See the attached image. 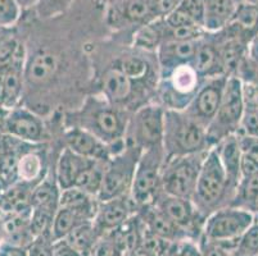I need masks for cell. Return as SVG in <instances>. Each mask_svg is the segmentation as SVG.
<instances>
[{
	"label": "cell",
	"instance_id": "cell-1",
	"mask_svg": "<svg viewBox=\"0 0 258 256\" xmlns=\"http://www.w3.org/2000/svg\"><path fill=\"white\" fill-rule=\"evenodd\" d=\"M71 127L85 130L109 145L113 150L116 145H125L126 132L128 128L127 116L123 110L114 107L107 99L89 98L80 110L69 116ZM114 155V150H113Z\"/></svg>",
	"mask_w": 258,
	"mask_h": 256
},
{
	"label": "cell",
	"instance_id": "cell-2",
	"mask_svg": "<svg viewBox=\"0 0 258 256\" xmlns=\"http://www.w3.org/2000/svg\"><path fill=\"white\" fill-rule=\"evenodd\" d=\"M210 145L207 130L201 123L190 118L184 110H165V124H163L165 160L207 151L210 150L207 149Z\"/></svg>",
	"mask_w": 258,
	"mask_h": 256
},
{
	"label": "cell",
	"instance_id": "cell-3",
	"mask_svg": "<svg viewBox=\"0 0 258 256\" xmlns=\"http://www.w3.org/2000/svg\"><path fill=\"white\" fill-rule=\"evenodd\" d=\"M230 192L235 196L236 189L229 182L217 149L213 147L208 150L205 161L202 164L191 201L199 214L207 219L213 211L221 209L220 206L224 204V197Z\"/></svg>",
	"mask_w": 258,
	"mask_h": 256
},
{
	"label": "cell",
	"instance_id": "cell-4",
	"mask_svg": "<svg viewBox=\"0 0 258 256\" xmlns=\"http://www.w3.org/2000/svg\"><path fill=\"white\" fill-rule=\"evenodd\" d=\"M254 223V215L249 210L227 205L208 215L203 225L201 238L207 239L233 252L238 247L244 232Z\"/></svg>",
	"mask_w": 258,
	"mask_h": 256
},
{
	"label": "cell",
	"instance_id": "cell-5",
	"mask_svg": "<svg viewBox=\"0 0 258 256\" xmlns=\"http://www.w3.org/2000/svg\"><path fill=\"white\" fill-rule=\"evenodd\" d=\"M244 109L243 83L236 76L229 77L219 112L207 128V137L211 145L219 144L227 136L239 132Z\"/></svg>",
	"mask_w": 258,
	"mask_h": 256
},
{
	"label": "cell",
	"instance_id": "cell-6",
	"mask_svg": "<svg viewBox=\"0 0 258 256\" xmlns=\"http://www.w3.org/2000/svg\"><path fill=\"white\" fill-rule=\"evenodd\" d=\"M142 152L140 147L126 142L125 149L109 159L105 164L103 186L98 195L99 203L128 195Z\"/></svg>",
	"mask_w": 258,
	"mask_h": 256
},
{
	"label": "cell",
	"instance_id": "cell-7",
	"mask_svg": "<svg viewBox=\"0 0 258 256\" xmlns=\"http://www.w3.org/2000/svg\"><path fill=\"white\" fill-rule=\"evenodd\" d=\"M207 151L177 156L163 161L162 166V191L177 197H193L202 164Z\"/></svg>",
	"mask_w": 258,
	"mask_h": 256
},
{
	"label": "cell",
	"instance_id": "cell-8",
	"mask_svg": "<svg viewBox=\"0 0 258 256\" xmlns=\"http://www.w3.org/2000/svg\"><path fill=\"white\" fill-rule=\"evenodd\" d=\"M163 160V147H152L144 150L140 155L130 191L134 204L139 208L153 204L154 199L162 190Z\"/></svg>",
	"mask_w": 258,
	"mask_h": 256
},
{
	"label": "cell",
	"instance_id": "cell-9",
	"mask_svg": "<svg viewBox=\"0 0 258 256\" xmlns=\"http://www.w3.org/2000/svg\"><path fill=\"white\" fill-rule=\"evenodd\" d=\"M163 124L165 109L158 105L140 108L128 123L131 137L126 138V142L140 147L143 151L152 147H163Z\"/></svg>",
	"mask_w": 258,
	"mask_h": 256
},
{
	"label": "cell",
	"instance_id": "cell-10",
	"mask_svg": "<svg viewBox=\"0 0 258 256\" xmlns=\"http://www.w3.org/2000/svg\"><path fill=\"white\" fill-rule=\"evenodd\" d=\"M153 205L167 215L176 225L186 232L189 239L198 242L203 232L206 219L199 214L190 199L168 195L161 190L154 199Z\"/></svg>",
	"mask_w": 258,
	"mask_h": 256
},
{
	"label": "cell",
	"instance_id": "cell-11",
	"mask_svg": "<svg viewBox=\"0 0 258 256\" xmlns=\"http://www.w3.org/2000/svg\"><path fill=\"white\" fill-rule=\"evenodd\" d=\"M227 78V76L207 78L206 83L198 89L193 100L184 110L190 118L201 123L206 130L219 112Z\"/></svg>",
	"mask_w": 258,
	"mask_h": 256
},
{
	"label": "cell",
	"instance_id": "cell-12",
	"mask_svg": "<svg viewBox=\"0 0 258 256\" xmlns=\"http://www.w3.org/2000/svg\"><path fill=\"white\" fill-rule=\"evenodd\" d=\"M107 22L112 28L137 27L158 20L152 0H113L107 4Z\"/></svg>",
	"mask_w": 258,
	"mask_h": 256
},
{
	"label": "cell",
	"instance_id": "cell-13",
	"mask_svg": "<svg viewBox=\"0 0 258 256\" xmlns=\"http://www.w3.org/2000/svg\"><path fill=\"white\" fill-rule=\"evenodd\" d=\"M3 135L30 144L41 142L46 137L43 121L27 107L7 110L3 122Z\"/></svg>",
	"mask_w": 258,
	"mask_h": 256
},
{
	"label": "cell",
	"instance_id": "cell-14",
	"mask_svg": "<svg viewBox=\"0 0 258 256\" xmlns=\"http://www.w3.org/2000/svg\"><path fill=\"white\" fill-rule=\"evenodd\" d=\"M137 205L128 195L114 197L111 200L100 201L98 205L97 214L94 217L93 224L97 229L98 234H108L122 225L128 218L133 217L134 209Z\"/></svg>",
	"mask_w": 258,
	"mask_h": 256
},
{
	"label": "cell",
	"instance_id": "cell-15",
	"mask_svg": "<svg viewBox=\"0 0 258 256\" xmlns=\"http://www.w3.org/2000/svg\"><path fill=\"white\" fill-rule=\"evenodd\" d=\"M58 68H59V59L51 51L36 50L32 54L26 53L25 70H23V77H25L23 96L32 91V89L49 83L57 74Z\"/></svg>",
	"mask_w": 258,
	"mask_h": 256
},
{
	"label": "cell",
	"instance_id": "cell-16",
	"mask_svg": "<svg viewBox=\"0 0 258 256\" xmlns=\"http://www.w3.org/2000/svg\"><path fill=\"white\" fill-rule=\"evenodd\" d=\"M168 88L170 91L167 93V99H171L170 109L181 110V105L186 103V107L193 100L194 95L197 94L198 89L201 88L199 79L201 76L197 73L191 64H184L177 67L171 73L167 74Z\"/></svg>",
	"mask_w": 258,
	"mask_h": 256
},
{
	"label": "cell",
	"instance_id": "cell-17",
	"mask_svg": "<svg viewBox=\"0 0 258 256\" xmlns=\"http://www.w3.org/2000/svg\"><path fill=\"white\" fill-rule=\"evenodd\" d=\"M66 145L76 154L84 158L98 161H109L113 156V150L90 132L77 127H70L64 136Z\"/></svg>",
	"mask_w": 258,
	"mask_h": 256
},
{
	"label": "cell",
	"instance_id": "cell-18",
	"mask_svg": "<svg viewBox=\"0 0 258 256\" xmlns=\"http://www.w3.org/2000/svg\"><path fill=\"white\" fill-rule=\"evenodd\" d=\"M137 215L148 231H151L152 233L161 238L177 243L182 242L185 239H189L186 232L180 228L179 225H176L167 215L163 214L153 204L142 206Z\"/></svg>",
	"mask_w": 258,
	"mask_h": 256
},
{
	"label": "cell",
	"instance_id": "cell-19",
	"mask_svg": "<svg viewBox=\"0 0 258 256\" xmlns=\"http://www.w3.org/2000/svg\"><path fill=\"white\" fill-rule=\"evenodd\" d=\"M221 31L250 45L258 36V6L249 2L238 4L231 21Z\"/></svg>",
	"mask_w": 258,
	"mask_h": 256
},
{
	"label": "cell",
	"instance_id": "cell-20",
	"mask_svg": "<svg viewBox=\"0 0 258 256\" xmlns=\"http://www.w3.org/2000/svg\"><path fill=\"white\" fill-rule=\"evenodd\" d=\"M190 64L193 65L197 73L201 77L212 78V77L225 76L222 72L219 49L212 34L207 32L205 37L199 40L196 55Z\"/></svg>",
	"mask_w": 258,
	"mask_h": 256
},
{
	"label": "cell",
	"instance_id": "cell-21",
	"mask_svg": "<svg viewBox=\"0 0 258 256\" xmlns=\"http://www.w3.org/2000/svg\"><path fill=\"white\" fill-rule=\"evenodd\" d=\"M199 41V40H198ZM198 41H165L158 46V59L166 76L177 67L190 64L196 55Z\"/></svg>",
	"mask_w": 258,
	"mask_h": 256
},
{
	"label": "cell",
	"instance_id": "cell-22",
	"mask_svg": "<svg viewBox=\"0 0 258 256\" xmlns=\"http://www.w3.org/2000/svg\"><path fill=\"white\" fill-rule=\"evenodd\" d=\"M98 209H74L59 208L54 217L51 227V238L54 242L64 238L72 229L84 223L93 222Z\"/></svg>",
	"mask_w": 258,
	"mask_h": 256
},
{
	"label": "cell",
	"instance_id": "cell-23",
	"mask_svg": "<svg viewBox=\"0 0 258 256\" xmlns=\"http://www.w3.org/2000/svg\"><path fill=\"white\" fill-rule=\"evenodd\" d=\"M93 161V159L84 158L81 155L72 151L70 147H66L60 154L57 164L55 181H57L59 189L64 190L75 186L80 173L85 168H88Z\"/></svg>",
	"mask_w": 258,
	"mask_h": 256
},
{
	"label": "cell",
	"instance_id": "cell-24",
	"mask_svg": "<svg viewBox=\"0 0 258 256\" xmlns=\"http://www.w3.org/2000/svg\"><path fill=\"white\" fill-rule=\"evenodd\" d=\"M134 83L133 79L128 78L119 67L112 68L107 70L103 76L102 89L105 99L108 102L116 107L117 104L127 102L130 96L134 94Z\"/></svg>",
	"mask_w": 258,
	"mask_h": 256
},
{
	"label": "cell",
	"instance_id": "cell-25",
	"mask_svg": "<svg viewBox=\"0 0 258 256\" xmlns=\"http://www.w3.org/2000/svg\"><path fill=\"white\" fill-rule=\"evenodd\" d=\"M217 152L220 155V159L222 161L225 170L227 173V178L229 182L231 183V186L236 189L241 180L240 176V161L243 152H241L240 146H239L238 136L230 135L221 140L217 144Z\"/></svg>",
	"mask_w": 258,
	"mask_h": 256
},
{
	"label": "cell",
	"instance_id": "cell-26",
	"mask_svg": "<svg viewBox=\"0 0 258 256\" xmlns=\"http://www.w3.org/2000/svg\"><path fill=\"white\" fill-rule=\"evenodd\" d=\"M203 27L210 34L224 30L233 18L238 4L234 0H205Z\"/></svg>",
	"mask_w": 258,
	"mask_h": 256
},
{
	"label": "cell",
	"instance_id": "cell-27",
	"mask_svg": "<svg viewBox=\"0 0 258 256\" xmlns=\"http://www.w3.org/2000/svg\"><path fill=\"white\" fill-rule=\"evenodd\" d=\"M44 156L41 152L27 150L20 155L17 163V181L36 186L44 178Z\"/></svg>",
	"mask_w": 258,
	"mask_h": 256
},
{
	"label": "cell",
	"instance_id": "cell-28",
	"mask_svg": "<svg viewBox=\"0 0 258 256\" xmlns=\"http://www.w3.org/2000/svg\"><path fill=\"white\" fill-rule=\"evenodd\" d=\"M100 236L98 234L93 222H88L79 225L75 229H72L60 241H63V242H66L69 246H71L74 250H76L77 252H80L83 256H90L91 250H93L94 245H95V242H97V239Z\"/></svg>",
	"mask_w": 258,
	"mask_h": 256
},
{
	"label": "cell",
	"instance_id": "cell-29",
	"mask_svg": "<svg viewBox=\"0 0 258 256\" xmlns=\"http://www.w3.org/2000/svg\"><path fill=\"white\" fill-rule=\"evenodd\" d=\"M59 186L50 178L44 177L32 190V208H45L58 210L59 209Z\"/></svg>",
	"mask_w": 258,
	"mask_h": 256
},
{
	"label": "cell",
	"instance_id": "cell-30",
	"mask_svg": "<svg viewBox=\"0 0 258 256\" xmlns=\"http://www.w3.org/2000/svg\"><path fill=\"white\" fill-rule=\"evenodd\" d=\"M165 28L166 23L163 18H158L142 26L134 35L135 45L144 49H158V46L165 41Z\"/></svg>",
	"mask_w": 258,
	"mask_h": 256
},
{
	"label": "cell",
	"instance_id": "cell-31",
	"mask_svg": "<svg viewBox=\"0 0 258 256\" xmlns=\"http://www.w3.org/2000/svg\"><path fill=\"white\" fill-rule=\"evenodd\" d=\"M107 163L94 160L88 168H85L83 172L80 173L75 186L98 199V195H99L103 186V178H104L105 164Z\"/></svg>",
	"mask_w": 258,
	"mask_h": 256
},
{
	"label": "cell",
	"instance_id": "cell-32",
	"mask_svg": "<svg viewBox=\"0 0 258 256\" xmlns=\"http://www.w3.org/2000/svg\"><path fill=\"white\" fill-rule=\"evenodd\" d=\"M97 201L94 196L88 192L83 191L76 186L60 190L59 208H74V209H98Z\"/></svg>",
	"mask_w": 258,
	"mask_h": 256
},
{
	"label": "cell",
	"instance_id": "cell-33",
	"mask_svg": "<svg viewBox=\"0 0 258 256\" xmlns=\"http://www.w3.org/2000/svg\"><path fill=\"white\" fill-rule=\"evenodd\" d=\"M74 3L75 0H37L32 9L40 20H51L69 11Z\"/></svg>",
	"mask_w": 258,
	"mask_h": 256
},
{
	"label": "cell",
	"instance_id": "cell-34",
	"mask_svg": "<svg viewBox=\"0 0 258 256\" xmlns=\"http://www.w3.org/2000/svg\"><path fill=\"white\" fill-rule=\"evenodd\" d=\"M119 69L134 82H139L148 76L149 65L139 56H126L119 63Z\"/></svg>",
	"mask_w": 258,
	"mask_h": 256
},
{
	"label": "cell",
	"instance_id": "cell-35",
	"mask_svg": "<svg viewBox=\"0 0 258 256\" xmlns=\"http://www.w3.org/2000/svg\"><path fill=\"white\" fill-rule=\"evenodd\" d=\"M22 13L17 0H0V27H15Z\"/></svg>",
	"mask_w": 258,
	"mask_h": 256
},
{
	"label": "cell",
	"instance_id": "cell-36",
	"mask_svg": "<svg viewBox=\"0 0 258 256\" xmlns=\"http://www.w3.org/2000/svg\"><path fill=\"white\" fill-rule=\"evenodd\" d=\"M235 76L244 84L258 88V60L253 59L249 55L245 56Z\"/></svg>",
	"mask_w": 258,
	"mask_h": 256
},
{
	"label": "cell",
	"instance_id": "cell-37",
	"mask_svg": "<svg viewBox=\"0 0 258 256\" xmlns=\"http://www.w3.org/2000/svg\"><path fill=\"white\" fill-rule=\"evenodd\" d=\"M90 256H122L118 245L111 233L103 234L97 239Z\"/></svg>",
	"mask_w": 258,
	"mask_h": 256
},
{
	"label": "cell",
	"instance_id": "cell-38",
	"mask_svg": "<svg viewBox=\"0 0 258 256\" xmlns=\"http://www.w3.org/2000/svg\"><path fill=\"white\" fill-rule=\"evenodd\" d=\"M236 248L252 255H258V223L255 220L240 237Z\"/></svg>",
	"mask_w": 258,
	"mask_h": 256
},
{
	"label": "cell",
	"instance_id": "cell-39",
	"mask_svg": "<svg viewBox=\"0 0 258 256\" xmlns=\"http://www.w3.org/2000/svg\"><path fill=\"white\" fill-rule=\"evenodd\" d=\"M54 241L51 234H44L35 238L27 248V256H53Z\"/></svg>",
	"mask_w": 258,
	"mask_h": 256
},
{
	"label": "cell",
	"instance_id": "cell-40",
	"mask_svg": "<svg viewBox=\"0 0 258 256\" xmlns=\"http://www.w3.org/2000/svg\"><path fill=\"white\" fill-rule=\"evenodd\" d=\"M179 7L189 14L190 18H191L197 25L203 27L206 12L205 0H181V3H180Z\"/></svg>",
	"mask_w": 258,
	"mask_h": 256
},
{
	"label": "cell",
	"instance_id": "cell-41",
	"mask_svg": "<svg viewBox=\"0 0 258 256\" xmlns=\"http://www.w3.org/2000/svg\"><path fill=\"white\" fill-rule=\"evenodd\" d=\"M236 136H238L241 152L258 160V136L247 135V133L243 132H238Z\"/></svg>",
	"mask_w": 258,
	"mask_h": 256
},
{
	"label": "cell",
	"instance_id": "cell-42",
	"mask_svg": "<svg viewBox=\"0 0 258 256\" xmlns=\"http://www.w3.org/2000/svg\"><path fill=\"white\" fill-rule=\"evenodd\" d=\"M165 22L168 27L176 28V27H182V26H189V25H197L191 18H190L189 14L181 9L180 7L175 9V11L171 12L170 14H167L165 18Z\"/></svg>",
	"mask_w": 258,
	"mask_h": 256
},
{
	"label": "cell",
	"instance_id": "cell-43",
	"mask_svg": "<svg viewBox=\"0 0 258 256\" xmlns=\"http://www.w3.org/2000/svg\"><path fill=\"white\" fill-rule=\"evenodd\" d=\"M198 243L202 251V256H231L230 251L225 250L220 245H217L215 242H211V241H207V239L201 238L198 241Z\"/></svg>",
	"mask_w": 258,
	"mask_h": 256
},
{
	"label": "cell",
	"instance_id": "cell-44",
	"mask_svg": "<svg viewBox=\"0 0 258 256\" xmlns=\"http://www.w3.org/2000/svg\"><path fill=\"white\" fill-rule=\"evenodd\" d=\"M158 18H165L167 14L180 6L181 0H152Z\"/></svg>",
	"mask_w": 258,
	"mask_h": 256
},
{
	"label": "cell",
	"instance_id": "cell-45",
	"mask_svg": "<svg viewBox=\"0 0 258 256\" xmlns=\"http://www.w3.org/2000/svg\"><path fill=\"white\" fill-rule=\"evenodd\" d=\"M240 176L241 178H248V177H254L258 176V160L253 159L248 155L241 156L240 161Z\"/></svg>",
	"mask_w": 258,
	"mask_h": 256
},
{
	"label": "cell",
	"instance_id": "cell-46",
	"mask_svg": "<svg viewBox=\"0 0 258 256\" xmlns=\"http://www.w3.org/2000/svg\"><path fill=\"white\" fill-rule=\"evenodd\" d=\"M176 256H202L199 243L193 239H185V241L180 242Z\"/></svg>",
	"mask_w": 258,
	"mask_h": 256
},
{
	"label": "cell",
	"instance_id": "cell-47",
	"mask_svg": "<svg viewBox=\"0 0 258 256\" xmlns=\"http://www.w3.org/2000/svg\"><path fill=\"white\" fill-rule=\"evenodd\" d=\"M243 96L245 108H254V109H258V88L243 83Z\"/></svg>",
	"mask_w": 258,
	"mask_h": 256
},
{
	"label": "cell",
	"instance_id": "cell-48",
	"mask_svg": "<svg viewBox=\"0 0 258 256\" xmlns=\"http://www.w3.org/2000/svg\"><path fill=\"white\" fill-rule=\"evenodd\" d=\"M0 256H27V248L18 247L3 241L0 243Z\"/></svg>",
	"mask_w": 258,
	"mask_h": 256
},
{
	"label": "cell",
	"instance_id": "cell-49",
	"mask_svg": "<svg viewBox=\"0 0 258 256\" xmlns=\"http://www.w3.org/2000/svg\"><path fill=\"white\" fill-rule=\"evenodd\" d=\"M53 256H83L76 250L69 246L63 241H57L54 242L53 246Z\"/></svg>",
	"mask_w": 258,
	"mask_h": 256
},
{
	"label": "cell",
	"instance_id": "cell-50",
	"mask_svg": "<svg viewBox=\"0 0 258 256\" xmlns=\"http://www.w3.org/2000/svg\"><path fill=\"white\" fill-rule=\"evenodd\" d=\"M248 55L253 58V59L258 60V36L250 42L249 49H248Z\"/></svg>",
	"mask_w": 258,
	"mask_h": 256
},
{
	"label": "cell",
	"instance_id": "cell-51",
	"mask_svg": "<svg viewBox=\"0 0 258 256\" xmlns=\"http://www.w3.org/2000/svg\"><path fill=\"white\" fill-rule=\"evenodd\" d=\"M17 3L20 4L21 9H22L23 12H26L34 8L35 4L37 3V0H17Z\"/></svg>",
	"mask_w": 258,
	"mask_h": 256
},
{
	"label": "cell",
	"instance_id": "cell-52",
	"mask_svg": "<svg viewBox=\"0 0 258 256\" xmlns=\"http://www.w3.org/2000/svg\"><path fill=\"white\" fill-rule=\"evenodd\" d=\"M12 30H13V27H0V44H2V42H3V40L6 39L9 34H11Z\"/></svg>",
	"mask_w": 258,
	"mask_h": 256
},
{
	"label": "cell",
	"instance_id": "cell-53",
	"mask_svg": "<svg viewBox=\"0 0 258 256\" xmlns=\"http://www.w3.org/2000/svg\"><path fill=\"white\" fill-rule=\"evenodd\" d=\"M4 96H6V93H4V81L3 76L0 74V108H3Z\"/></svg>",
	"mask_w": 258,
	"mask_h": 256
},
{
	"label": "cell",
	"instance_id": "cell-54",
	"mask_svg": "<svg viewBox=\"0 0 258 256\" xmlns=\"http://www.w3.org/2000/svg\"><path fill=\"white\" fill-rule=\"evenodd\" d=\"M231 256H258V255H252V253L244 252V251L239 250V248H235V250L231 252Z\"/></svg>",
	"mask_w": 258,
	"mask_h": 256
},
{
	"label": "cell",
	"instance_id": "cell-55",
	"mask_svg": "<svg viewBox=\"0 0 258 256\" xmlns=\"http://www.w3.org/2000/svg\"><path fill=\"white\" fill-rule=\"evenodd\" d=\"M93 2H94V3H97V4H104V6H105L108 0H93Z\"/></svg>",
	"mask_w": 258,
	"mask_h": 256
},
{
	"label": "cell",
	"instance_id": "cell-56",
	"mask_svg": "<svg viewBox=\"0 0 258 256\" xmlns=\"http://www.w3.org/2000/svg\"><path fill=\"white\" fill-rule=\"evenodd\" d=\"M247 2H249V3L255 4V6H258V0H247Z\"/></svg>",
	"mask_w": 258,
	"mask_h": 256
},
{
	"label": "cell",
	"instance_id": "cell-57",
	"mask_svg": "<svg viewBox=\"0 0 258 256\" xmlns=\"http://www.w3.org/2000/svg\"><path fill=\"white\" fill-rule=\"evenodd\" d=\"M253 215H254V220L258 223V210L254 211V214H253Z\"/></svg>",
	"mask_w": 258,
	"mask_h": 256
},
{
	"label": "cell",
	"instance_id": "cell-58",
	"mask_svg": "<svg viewBox=\"0 0 258 256\" xmlns=\"http://www.w3.org/2000/svg\"><path fill=\"white\" fill-rule=\"evenodd\" d=\"M236 4H240V3H244V2H247V0H234Z\"/></svg>",
	"mask_w": 258,
	"mask_h": 256
},
{
	"label": "cell",
	"instance_id": "cell-59",
	"mask_svg": "<svg viewBox=\"0 0 258 256\" xmlns=\"http://www.w3.org/2000/svg\"><path fill=\"white\" fill-rule=\"evenodd\" d=\"M258 210V206H257V209H255V211H257ZM253 214H254V213H253Z\"/></svg>",
	"mask_w": 258,
	"mask_h": 256
},
{
	"label": "cell",
	"instance_id": "cell-60",
	"mask_svg": "<svg viewBox=\"0 0 258 256\" xmlns=\"http://www.w3.org/2000/svg\"><path fill=\"white\" fill-rule=\"evenodd\" d=\"M108 2H113V0H108ZM108 2H107V3H108Z\"/></svg>",
	"mask_w": 258,
	"mask_h": 256
},
{
	"label": "cell",
	"instance_id": "cell-61",
	"mask_svg": "<svg viewBox=\"0 0 258 256\" xmlns=\"http://www.w3.org/2000/svg\"><path fill=\"white\" fill-rule=\"evenodd\" d=\"M176 255H177V253H176Z\"/></svg>",
	"mask_w": 258,
	"mask_h": 256
}]
</instances>
